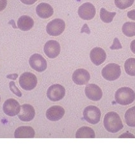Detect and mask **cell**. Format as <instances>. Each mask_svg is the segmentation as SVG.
<instances>
[{"label":"cell","instance_id":"3957f363","mask_svg":"<svg viewBox=\"0 0 135 153\" xmlns=\"http://www.w3.org/2000/svg\"><path fill=\"white\" fill-rule=\"evenodd\" d=\"M103 77L108 81H115L117 79L121 74V69L119 65L110 63L106 65L101 71Z\"/></svg>","mask_w":135,"mask_h":153},{"label":"cell","instance_id":"9c48e42d","mask_svg":"<svg viewBox=\"0 0 135 153\" xmlns=\"http://www.w3.org/2000/svg\"><path fill=\"white\" fill-rule=\"evenodd\" d=\"M29 65L31 68L37 72H43L45 71L47 67L46 60L40 54L36 53L29 58Z\"/></svg>","mask_w":135,"mask_h":153},{"label":"cell","instance_id":"f1b7e54d","mask_svg":"<svg viewBox=\"0 0 135 153\" xmlns=\"http://www.w3.org/2000/svg\"><path fill=\"white\" fill-rule=\"evenodd\" d=\"M20 1L22 3L27 4V5H31V4H33L37 2L38 0H20Z\"/></svg>","mask_w":135,"mask_h":153},{"label":"cell","instance_id":"83f0119b","mask_svg":"<svg viewBox=\"0 0 135 153\" xmlns=\"http://www.w3.org/2000/svg\"><path fill=\"white\" fill-rule=\"evenodd\" d=\"M7 5V0H0V12L4 10Z\"/></svg>","mask_w":135,"mask_h":153},{"label":"cell","instance_id":"6da1fadb","mask_svg":"<svg viewBox=\"0 0 135 153\" xmlns=\"http://www.w3.org/2000/svg\"><path fill=\"white\" fill-rule=\"evenodd\" d=\"M105 128L109 132L115 133L123 128V124L120 116L114 111L107 113L103 120Z\"/></svg>","mask_w":135,"mask_h":153},{"label":"cell","instance_id":"4fadbf2b","mask_svg":"<svg viewBox=\"0 0 135 153\" xmlns=\"http://www.w3.org/2000/svg\"><path fill=\"white\" fill-rule=\"evenodd\" d=\"M35 116V110L33 106L29 104L22 105L21 110L18 114L19 119L24 122H29L32 120Z\"/></svg>","mask_w":135,"mask_h":153},{"label":"cell","instance_id":"4316f807","mask_svg":"<svg viewBox=\"0 0 135 153\" xmlns=\"http://www.w3.org/2000/svg\"><path fill=\"white\" fill-rule=\"evenodd\" d=\"M122 46H121V44L120 43L119 40L117 38H115L114 40V44L112 46L110 47L111 49H122Z\"/></svg>","mask_w":135,"mask_h":153},{"label":"cell","instance_id":"484cf974","mask_svg":"<svg viewBox=\"0 0 135 153\" xmlns=\"http://www.w3.org/2000/svg\"><path fill=\"white\" fill-rule=\"evenodd\" d=\"M9 87H10V90L11 91V92L13 94H14L15 95H16L18 97L22 96V93L20 91V90L16 87L15 82H10V84H9Z\"/></svg>","mask_w":135,"mask_h":153},{"label":"cell","instance_id":"4dcf8cb0","mask_svg":"<svg viewBox=\"0 0 135 153\" xmlns=\"http://www.w3.org/2000/svg\"><path fill=\"white\" fill-rule=\"evenodd\" d=\"M123 137L124 138H135V137L133 135V134L129 133H124L119 137V138H123Z\"/></svg>","mask_w":135,"mask_h":153},{"label":"cell","instance_id":"cb8c5ba5","mask_svg":"<svg viewBox=\"0 0 135 153\" xmlns=\"http://www.w3.org/2000/svg\"><path fill=\"white\" fill-rule=\"evenodd\" d=\"M116 12H110L107 11L105 8H101L100 10V18L103 22L105 23H110L113 21Z\"/></svg>","mask_w":135,"mask_h":153},{"label":"cell","instance_id":"ba28073f","mask_svg":"<svg viewBox=\"0 0 135 153\" xmlns=\"http://www.w3.org/2000/svg\"><path fill=\"white\" fill-rule=\"evenodd\" d=\"M96 8L89 2L85 3L81 5L78 10L79 17L84 20H91L96 15Z\"/></svg>","mask_w":135,"mask_h":153},{"label":"cell","instance_id":"1f68e13d","mask_svg":"<svg viewBox=\"0 0 135 153\" xmlns=\"http://www.w3.org/2000/svg\"><path fill=\"white\" fill-rule=\"evenodd\" d=\"M130 48H131V51L135 54V40H133L131 43V46H130Z\"/></svg>","mask_w":135,"mask_h":153},{"label":"cell","instance_id":"d6a6232c","mask_svg":"<svg viewBox=\"0 0 135 153\" xmlns=\"http://www.w3.org/2000/svg\"><path fill=\"white\" fill-rule=\"evenodd\" d=\"M0 101H1V97H0Z\"/></svg>","mask_w":135,"mask_h":153},{"label":"cell","instance_id":"603a6c76","mask_svg":"<svg viewBox=\"0 0 135 153\" xmlns=\"http://www.w3.org/2000/svg\"><path fill=\"white\" fill-rule=\"evenodd\" d=\"M124 69L128 75L135 76V58H130L125 62Z\"/></svg>","mask_w":135,"mask_h":153},{"label":"cell","instance_id":"8fae6325","mask_svg":"<svg viewBox=\"0 0 135 153\" xmlns=\"http://www.w3.org/2000/svg\"><path fill=\"white\" fill-rule=\"evenodd\" d=\"M43 51L48 58H55L59 55L61 52L60 44L56 40H48L45 44Z\"/></svg>","mask_w":135,"mask_h":153},{"label":"cell","instance_id":"44dd1931","mask_svg":"<svg viewBox=\"0 0 135 153\" xmlns=\"http://www.w3.org/2000/svg\"><path fill=\"white\" fill-rule=\"evenodd\" d=\"M123 33L127 37H132L135 36V22H126L123 25Z\"/></svg>","mask_w":135,"mask_h":153},{"label":"cell","instance_id":"f546056e","mask_svg":"<svg viewBox=\"0 0 135 153\" xmlns=\"http://www.w3.org/2000/svg\"><path fill=\"white\" fill-rule=\"evenodd\" d=\"M128 17L130 19H132L135 21V10H130L128 12Z\"/></svg>","mask_w":135,"mask_h":153},{"label":"cell","instance_id":"5bb4252c","mask_svg":"<svg viewBox=\"0 0 135 153\" xmlns=\"http://www.w3.org/2000/svg\"><path fill=\"white\" fill-rule=\"evenodd\" d=\"M91 76L89 72L84 69H76L72 76L73 82L79 85H86L89 82Z\"/></svg>","mask_w":135,"mask_h":153},{"label":"cell","instance_id":"52a82bcc","mask_svg":"<svg viewBox=\"0 0 135 153\" xmlns=\"http://www.w3.org/2000/svg\"><path fill=\"white\" fill-rule=\"evenodd\" d=\"M66 91L63 86L59 84H54L47 90V96L52 101L56 102L61 100L65 96Z\"/></svg>","mask_w":135,"mask_h":153},{"label":"cell","instance_id":"8992f818","mask_svg":"<svg viewBox=\"0 0 135 153\" xmlns=\"http://www.w3.org/2000/svg\"><path fill=\"white\" fill-rule=\"evenodd\" d=\"M65 27L66 25L63 20L61 19H55L47 24L46 30L49 35L56 37V36H59L63 33Z\"/></svg>","mask_w":135,"mask_h":153},{"label":"cell","instance_id":"9a60e30c","mask_svg":"<svg viewBox=\"0 0 135 153\" xmlns=\"http://www.w3.org/2000/svg\"><path fill=\"white\" fill-rule=\"evenodd\" d=\"M90 58L94 65H100L105 61L106 54L101 48L96 47L93 48L90 53Z\"/></svg>","mask_w":135,"mask_h":153},{"label":"cell","instance_id":"2e32d148","mask_svg":"<svg viewBox=\"0 0 135 153\" xmlns=\"http://www.w3.org/2000/svg\"><path fill=\"white\" fill-rule=\"evenodd\" d=\"M65 114V111L60 106H53L46 111V117L51 121H57L61 119Z\"/></svg>","mask_w":135,"mask_h":153},{"label":"cell","instance_id":"d6986e66","mask_svg":"<svg viewBox=\"0 0 135 153\" xmlns=\"http://www.w3.org/2000/svg\"><path fill=\"white\" fill-rule=\"evenodd\" d=\"M34 26V21L29 16H22L18 19L17 27L22 31H29Z\"/></svg>","mask_w":135,"mask_h":153},{"label":"cell","instance_id":"e0dca14e","mask_svg":"<svg viewBox=\"0 0 135 153\" xmlns=\"http://www.w3.org/2000/svg\"><path fill=\"white\" fill-rule=\"evenodd\" d=\"M37 15L42 19H48L54 13V9L51 5L47 3H41L36 8Z\"/></svg>","mask_w":135,"mask_h":153},{"label":"cell","instance_id":"d4e9b609","mask_svg":"<svg viewBox=\"0 0 135 153\" xmlns=\"http://www.w3.org/2000/svg\"><path fill=\"white\" fill-rule=\"evenodd\" d=\"M116 7L121 10L126 9L133 5L134 0H115Z\"/></svg>","mask_w":135,"mask_h":153},{"label":"cell","instance_id":"5b68a950","mask_svg":"<svg viewBox=\"0 0 135 153\" xmlns=\"http://www.w3.org/2000/svg\"><path fill=\"white\" fill-rule=\"evenodd\" d=\"M83 115L84 119L90 124H96L100 120L101 111L95 106H87L84 110Z\"/></svg>","mask_w":135,"mask_h":153},{"label":"cell","instance_id":"30bf717a","mask_svg":"<svg viewBox=\"0 0 135 153\" xmlns=\"http://www.w3.org/2000/svg\"><path fill=\"white\" fill-rule=\"evenodd\" d=\"M4 113L10 117H14L19 114L21 110V106L17 100L14 99H8L3 105Z\"/></svg>","mask_w":135,"mask_h":153},{"label":"cell","instance_id":"ffe728a7","mask_svg":"<svg viewBox=\"0 0 135 153\" xmlns=\"http://www.w3.org/2000/svg\"><path fill=\"white\" fill-rule=\"evenodd\" d=\"M95 137V133L94 130L87 126L79 128L76 131L75 135L76 138H94Z\"/></svg>","mask_w":135,"mask_h":153},{"label":"cell","instance_id":"ac0fdd59","mask_svg":"<svg viewBox=\"0 0 135 153\" xmlns=\"http://www.w3.org/2000/svg\"><path fill=\"white\" fill-rule=\"evenodd\" d=\"M34 135V130L31 126H20L14 133L15 138H33Z\"/></svg>","mask_w":135,"mask_h":153},{"label":"cell","instance_id":"277c9868","mask_svg":"<svg viewBox=\"0 0 135 153\" xmlns=\"http://www.w3.org/2000/svg\"><path fill=\"white\" fill-rule=\"evenodd\" d=\"M38 83L37 76L31 73H24L22 74L19 78V85L21 87L27 91H32Z\"/></svg>","mask_w":135,"mask_h":153},{"label":"cell","instance_id":"7a4b0ae2","mask_svg":"<svg viewBox=\"0 0 135 153\" xmlns=\"http://www.w3.org/2000/svg\"><path fill=\"white\" fill-rule=\"evenodd\" d=\"M116 102L121 105L131 104L135 100V92L129 87H122L118 89L115 94Z\"/></svg>","mask_w":135,"mask_h":153},{"label":"cell","instance_id":"7c38bea8","mask_svg":"<svg viewBox=\"0 0 135 153\" xmlns=\"http://www.w3.org/2000/svg\"><path fill=\"white\" fill-rule=\"evenodd\" d=\"M85 93L87 97L94 101H100L103 96L101 88L96 84H88L85 88Z\"/></svg>","mask_w":135,"mask_h":153},{"label":"cell","instance_id":"7402d4cb","mask_svg":"<svg viewBox=\"0 0 135 153\" xmlns=\"http://www.w3.org/2000/svg\"><path fill=\"white\" fill-rule=\"evenodd\" d=\"M125 120L130 127H135V106L130 108L125 114Z\"/></svg>","mask_w":135,"mask_h":153}]
</instances>
